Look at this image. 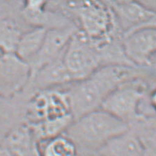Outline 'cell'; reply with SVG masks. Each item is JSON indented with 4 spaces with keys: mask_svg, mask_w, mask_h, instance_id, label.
<instances>
[{
    "mask_svg": "<svg viewBox=\"0 0 156 156\" xmlns=\"http://www.w3.org/2000/svg\"><path fill=\"white\" fill-rule=\"evenodd\" d=\"M138 76L131 65H103L86 79L67 85L65 90L74 119L101 108L111 92Z\"/></svg>",
    "mask_w": 156,
    "mask_h": 156,
    "instance_id": "cell-1",
    "label": "cell"
},
{
    "mask_svg": "<svg viewBox=\"0 0 156 156\" xmlns=\"http://www.w3.org/2000/svg\"><path fill=\"white\" fill-rule=\"evenodd\" d=\"M57 8L71 17L79 30L95 46L123 37L113 10L102 0H69Z\"/></svg>",
    "mask_w": 156,
    "mask_h": 156,
    "instance_id": "cell-2",
    "label": "cell"
},
{
    "mask_svg": "<svg viewBox=\"0 0 156 156\" xmlns=\"http://www.w3.org/2000/svg\"><path fill=\"white\" fill-rule=\"evenodd\" d=\"M130 126L106 111L99 108L74 119L65 134L73 141L79 153L96 152Z\"/></svg>",
    "mask_w": 156,
    "mask_h": 156,
    "instance_id": "cell-3",
    "label": "cell"
},
{
    "mask_svg": "<svg viewBox=\"0 0 156 156\" xmlns=\"http://www.w3.org/2000/svg\"><path fill=\"white\" fill-rule=\"evenodd\" d=\"M147 92V85L139 76L111 92L101 108L130 126L144 118L141 109Z\"/></svg>",
    "mask_w": 156,
    "mask_h": 156,
    "instance_id": "cell-4",
    "label": "cell"
},
{
    "mask_svg": "<svg viewBox=\"0 0 156 156\" xmlns=\"http://www.w3.org/2000/svg\"><path fill=\"white\" fill-rule=\"evenodd\" d=\"M63 59L73 82L89 77L102 66L98 48L79 30L70 39Z\"/></svg>",
    "mask_w": 156,
    "mask_h": 156,
    "instance_id": "cell-5",
    "label": "cell"
},
{
    "mask_svg": "<svg viewBox=\"0 0 156 156\" xmlns=\"http://www.w3.org/2000/svg\"><path fill=\"white\" fill-rule=\"evenodd\" d=\"M69 115L73 114L65 87L37 90L32 93L27 103V123Z\"/></svg>",
    "mask_w": 156,
    "mask_h": 156,
    "instance_id": "cell-6",
    "label": "cell"
},
{
    "mask_svg": "<svg viewBox=\"0 0 156 156\" xmlns=\"http://www.w3.org/2000/svg\"><path fill=\"white\" fill-rule=\"evenodd\" d=\"M52 0H23L19 11L20 19L28 27H43L47 30L76 25L66 12L57 8H48Z\"/></svg>",
    "mask_w": 156,
    "mask_h": 156,
    "instance_id": "cell-7",
    "label": "cell"
},
{
    "mask_svg": "<svg viewBox=\"0 0 156 156\" xmlns=\"http://www.w3.org/2000/svg\"><path fill=\"white\" fill-rule=\"evenodd\" d=\"M32 77L30 64L15 52H0V95L10 96L22 92Z\"/></svg>",
    "mask_w": 156,
    "mask_h": 156,
    "instance_id": "cell-8",
    "label": "cell"
},
{
    "mask_svg": "<svg viewBox=\"0 0 156 156\" xmlns=\"http://www.w3.org/2000/svg\"><path fill=\"white\" fill-rule=\"evenodd\" d=\"M125 53L134 66H147L156 55V29H138L123 35Z\"/></svg>",
    "mask_w": 156,
    "mask_h": 156,
    "instance_id": "cell-9",
    "label": "cell"
},
{
    "mask_svg": "<svg viewBox=\"0 0 156 156\" xmlns=\"http://www.w3.org/2000/svg\"><path fill=\"white\" fill-rule=\"evenodd\" d=\"M26 87L13 95H0V142L12 130L27 122V106L33 93Z\"/></svg>",
    "mask_w": 156,
    "mask_h": 156,
    "instance_id": "cell-10",
    "label": "cell"
},
{
    "mask_svg": "<svg viewBox=\"0 0 156 156\" xmlns=\"http://www.w3.org/2000/svg\"><path fill=\"white\" fill-rule=\"evenodd\" d=\"M78 30L79 28L76 25L48 30L39 51L29 62L32 70V76L44 65L62 55L70 39Z\"/></svg>",
    "mask_w": 156,
    "mask_h": 156,
    "instance_id": "cell-11",
    "label": "cell"
},
{
    "mask_svg": "<svg viewBox=\"0 0 156 156\" xmlns=\"http://www.w3.org/2000/svg\"><path fill=\"white\" fill-rule=\"evenodd\" d=\"M63 54L34 73L31 77L27 87L35 92L48 89L65 87L73 82L65 66Z\"/></svg>",
    "mask_w": 156,
    "mask_h": 156,
    "instance_id": "cell-12",
    "label": "cell"
},
{
    "mask_svg": "<svg viewBox=\"0 0 156 156\" xmlns=\"http://www.w3.org/2000/svg\"><path fill=\"white\" fill-rule=\"evenodd\" d=\"M111 8L113 10L116 21L123 35L140 28L155 12L145 7L138 0Z\"/></svg>",
    "mask_w": 156,
    "mask_h": 156,
    "instance_id": "cell-13",
    "label": "cell"
},
{
    "mask_svg": "<svg viewBox=\"0 0 156 156\" xmlns=\"http://www.w3.org/2000/svg\"><path fill=\"white\" fill-rule=\"evenodd\" d=\"M97 154L99 156H144L139 135L129 128L112 139Z\"/></svg>",
    "mask_w": 156,
    "mask_h": 156,
    "instance_id": "cell-14",
    "label": "cell"
},
{
    "mask_svg": "<svg viewBox=\"0 0 156 156\" xmlns=\"http://www.w3.org/2000/svg\"><path fill=\"white\" fill-rule=\"evenodd\" d=\"M0 143L8 147L16 156L39 155L38 142L27 122L12 130Z\"/></svg>",
    "mask_w": 156,
    "mask_h": 156,
    "instance_id": "cell-15",
    "label": "cell"
},
{
    "mask_svg": "<svg viewBox=\"0 0 156 156\" xmlns=\"http://www.w3.org/2000/svg\"><path fill=\"white\" fill-rule=\"evenodd\" d=\"M48 30L43 27H31L22 34L15 53L30 62L39 51L42 46Z\"/></svg>",
    "mask_w": 156,
    "mask_h": 156,
    "instance_id": "cell-16",
    "label": "cell"
},
{
    "mask_svg": "<svg viewBox=\"0 0 156 156\" xmlns=\"http://www.w3.org/2000/svg\"><path fill=\"white\" fill-rule=\"evenodd\" d=\"M73 120V117L69 115L27 124L30 126L36 140L40 142L65 133Z\"/></svg>",
    "mask_w": 156,
    "mask_h": 156,
    "instance_id": "cell-17",
    "label": "cell"
},
{
    "mask_svg": "<svg viewBox=\"0 0 156 156\" xmlns=\"http://www.w3.org/2000/svg\"><path fill=\"white\" fill-rule=\"evenodd\" d=\"M39 156H79L73 141L65 133L38 142Z\"/></svg>",
    "mask_w": 156,
    "mask_h": 156,
    "instance_id": "cell-18",
    "label": "cell"
},
{
    "mask_svg": "<svg viewBox=\"0 0 156 156\" xmlns=\"http://www.w3.org/2000/svg\"><path fill=\"white\" fill-rule=\"evenodd\" d=\"M29 28L21 21L0 20V52H15L21 35Z\"/></svg>",
    "mask_w": 156,
    "mask_h": 156,
    "instance_id": "cell-19",
    "label": "cell"
},
{
    "mask_svg": "<svg viewBox=\"0 0 156 156\" xmlns=\"http://www.w3.org/2000/svg\"><path fill=\"white\" fill-rule=\"evenodd\" d=\"M102 1L104 2L110 8H113V7L128 4V3L132 2L137 1V0H102Z\"/></svg>",
    "mask_w": 156,
    "mask_h": 156,
    "instance_id": "cell-20",
    "label": "cell"
},
{
    "mask_svg": "<svg viewBox=\"0 0 156 156\" xmlns=\"http://www.w3.org/2000/svg\"><path fill=\"white\" fill-rule=\"evenodd\" d=\"M145 27H149V28L156 29V11L154 12L153 15L152 17L147 21L144 24H143L140 28H145ZM139 28V29H140Z\"/></svg>",
    "mask_w": 156,
    "mask_h": 156,
    "instance_id": "cell-21",
    "label": "cell"
},
{
    "mask_svg": "<svg viewBox=\"0 0 156 156\" xmlns=\"http://www.w3.org/2000/svg\"><path fill=\"white\" fill-rule=\"evenodd\" d=\"M149 103L152 110L156 109V87L154 88L149 94Z\"/></svg>",
    "mask_w": 156,
    "mask_h": 156,
    "instance_id": "cell-22",
    "label": "cell"
},
{
    "mask_svg": "<svg viewBox=\"0 0 156 156\" xmlns=\"http://www.w3.org/2000/svg\"><path fill=\"white\" fill-rule=\"evenodd\" d=\"M138 1L150 10L156 11V0H138Z\"/></svg>",
    "mask_w": 156,
    "mask_h": 156,
    "instance_id": "cell-23",
    "label": "cell"
},
{
    "mask_svg": "<svg viewBox=\"0 0 156 156\" xmlns=\"http://www.w3.org/2000/svg\"><path fill=\"white\" fill-rule=\"evenodd\" d=\"M0 156H16L8 147L0 143Z\"/></svg>",
    "mask_w": 156,
    "mask_h": 156,
    "instance_id": "cell-24",
    "label": "cell"
},
{
    "mask_svg": "<svg viewBox=\"0 0 156 156\" xmlns=\"http://www.w3.org/2000/svg\"><path fill=\"white\" fill-rule=\"evenodd\" d=\"M154 113H155V115L156 116V109H155V111H154Z\"/></svg>",
    "mask_w": 156,
    "mask_h": 156,
    "instance_id": "cell-25",
    "label": "cell"
},
{
    "mask_svg": "<svg viewBox=\"0 0 156 156\" xmlns=\"http://www.w3.org/2000/svg\"><path fill=\"white\" fill-rule=\"evenodd\" d=\"M34 156H39V155H34Z\"/></svg>",
    "mask_w": 156,
    "mask_h": 156,
    "instance_id": "cell-26",
    "label": "cell"
}]
</instances>
